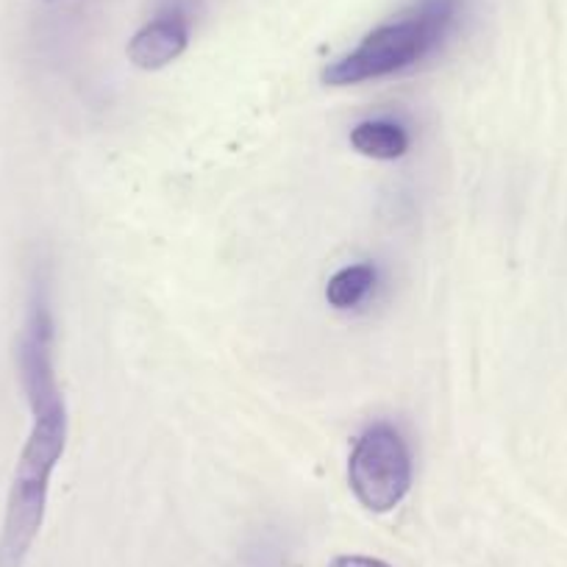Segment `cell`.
<instances>
[{"label": "cell", "instance_id": "52a82bcc", "mask_svg": "<svg viewBox=\"0 0 567 567\" xmlns=\"http://www.w3.org/2000/svg\"><path fill=\"white\" fill-rule=\"evenodd\" d=\"M331 567H392L386 561L373 559V556H359V554H342L331 559Z\"/></svg>", "mask_w": 567, "mask_h": 567}, {"label": "cell", "instance_id": "3957f363", "mask_svg": "<svg viewBox=\"0 0 567 567\" xmlns=\"http://www.w3.org/2000/svg\"><path fill=\"white\" fill-rule=\"evenodd\" d=\"M348 484L364 509L392 512L412 487V456L401 432L390 423L370 425L348 460Z\"/></svg>", "mask_w": 567, "mask_h": 567}, {"label": "cell", "instance_id": "5b68a950", "mask_svg": "<svg viewBox=\"0 0 567 567\" xmlns=\"http://www.w3.org/2000/svg\"><path fill=\"white\" fill-rule=\"evenodd\" d=\"M351 145L375 162H395L409 151V134L390 120H364L351 131Z\"/></svg>", "mask_w": 567, "mask_h": 567}, {"label": "cell", "instance_id": "8992f818", "mask_svg": "<svg viewBox=\"0 0 567 567\" xmlns=\"http://www.w3.org/2000/svg\"><path fill=\"white\" fill-rule=\"evenodd\" d=\"M373 284V265H348L329 278V284H326V301L334 309H340V312H346V309L359 307L370 296Z\"/></svg>", "mask_w": 567, "mask_h": 567}, {"label": "cell", "instance_id": "277c9868", "mask_svg": "<svg viewBox=\"0 0 567 567\" xmlns=\"http://www.w3.org/2000/svg\"><path fill=\"white\" fill-rule=\"evenodd\" d=\"M189 31L182 18H159L136 31L128 42V62L140 70H162L187 51Z\"/></svg>", "mask_w": 567, "mask_h": 567}, {"label": "cell", "instance_id": "6da1fadb", "mask_svg": "<svg viewBox=\"0 0 567 567\" xmlns=\"http://www.w3.org/2000/svg\"><path fill=\"white\" fill-rule=\"evenodd\" d=\"M18 368L34 425L18 460L7 517L0 528V567H23L42 520L51 476L68 445V406L53 370V318L31 315L18 342Z\"/></svg>", "mask_w": 567, "mask_h": 567}, {"label": "cell", "instance_id": "7a4b0ae2", "mask_svg": "<svg viewBox=\"0 0 567 567\" xmlns=\"http://www.w3.org/2000/svg\"><path fill=\"white\" fill-rule=\"evenodd\" d=\"M454 18L456 0H425L417 12L370 31L357 51L323 70V81L329 86H351L401 73L429 56L445 40Z\"/></svg>", "mask_w": 567, "mask_h": 567}]
</instances>
